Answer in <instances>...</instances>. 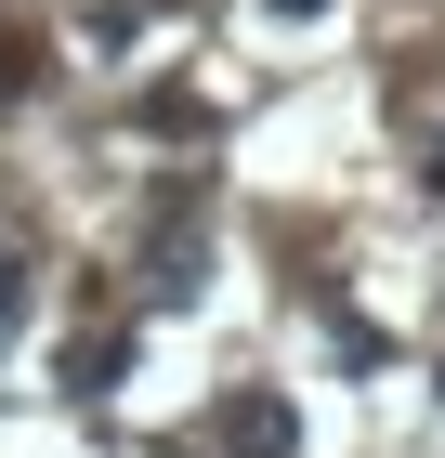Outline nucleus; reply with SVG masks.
Masks as SVG:
<instances>
[{
  "mask_svg": "<svg viewBox=\"0 0 445 458\" xmlns=\"http://www.w3.org/2000/svg\"><path fill=\"white\" fill-rule=\"evenodd\" d=\"M419 183H432V197H445V131H432V144H419Z\"/></svg>",
  "mask_w": 445,
  "mask_h": 458,
  "instance_id": "nucleus-4",
  "label": "nucleus"
},
{
  "mask_svg": "<svg viewBox=\"0 0 445 458\" xmlns=\"http://www.w3.org/2000/svg\"><path fill=\"white\" fill-rule=\"evenodd\" d=\"M13 315H27V262L0 249V341H13Z\"/></svg>",
  "mask_w": 445,
  "mask_h": 458,
  "instance_id": "nucleus-3",
  "label": "nucleus"
},
{
  "mask_svg": "<svg viewBox=\"0 0 445 458\" xmlns=\"http://www.w3.org/2000/svg\"><path fill=\"white\" fill-rule=\"evenodd\" d=\"M223 445H236V458H288V445H302V420H288L275 393H236V406H223Z\"/></svg>",
  "mask_w": 445,
  "mask_h": 458,
  "instance_id": "nucleus-1",
  "label": "nucleus"
},
{
  "mask_svg": "<svg viewBox=\"0 0 445 458\" xmlns=\"http://www.w3.org/2000/svg\"><path fill=\"white\" fill-rule=\"evenodd\" d=\"M27 79H39V39H27V27H0V106H13Z\"/></svg>",
  "mask_w": 445,
  "mask_h": 458,
  "instance_id": "nucleus-2",
  "label": "nucleus"
},
{
  "mask_svg": "<svg viewBox=\"0 0 445 458\" xmlns=\"http://www.w3.org/2000/svg\"><path fill=\"white\" fill-rule=\"evenodd\" d=\"M275 13H328V0H275Z\"/></svg>",
  "mask_w": 445,
  "mask_h": 458,
  "instance_id": "nucleus-5",
  "label": "nucleus"
}]
</instances>
